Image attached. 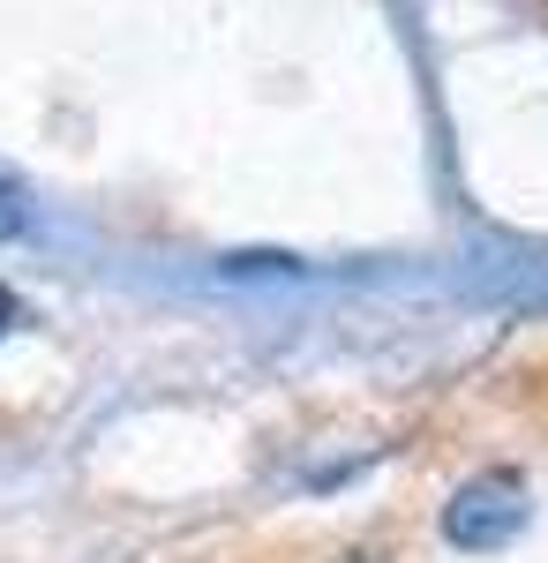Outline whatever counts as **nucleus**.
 Masks as SVG:
<instances>
[{"label": "nucleus", "instance_id": "f257e3e1", "mask_svg": "<svg viewBox=\"0 0 548 563\" xmlns=\"http://www.w3.org/2000/svg\"><path fill=\"white\" fill-rule=\"evenodd\" d=\"M534 519V504H526V481L511 474V466H489V474H473L451 496V511H443V533L459 541V549H511L518 533Z\"/></svg>", "mask_w": 548, "mask_h": 563}, {"label": "nucleus", "instance_id": "f03ea898", "mask_svg": "<svg viewBox=\"0 0 548 563\" xmlns=\"http://www.w3.org/2000/svg\"><path fill=\"white\" fill-rule=\"evenodd\" d=\"M8 316H15V301H8V294H0V331H8Z\"/></svg>", "mask_w": 548, "mask_h": 563}]
</instances>
